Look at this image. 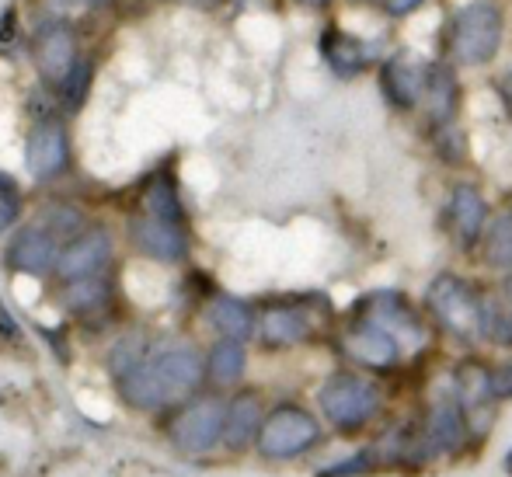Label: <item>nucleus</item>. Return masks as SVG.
Wrapping results in <instances>:
<instances>
[{"instance_id": "nucleus-30", "label": "nucleus", "mask_w": 512, "mask_h": 477, "mask_svg": "<svg viewBox=\"0 0 512 477\" xmlns=\"http://www.w3.org/2000/svg\"><path fill=\"white\" fill-rule=\"evenodd\" d=\"M18 209H21L18 192H4V195H0V234H4V230L11 227L14 220H18Z\"/></svg>"}, {"instance_id": "nucleus-22", "label": "nucleus", "mask_w": 512, "mask_h": 477, "mask_svg": "<svg viewBox=\"0 0 512 477\" xmlns=\"http://www.w3.org/2000/svg\"><path fill=\"white\" fill-rule=\"evenodd\" d=\"M209 321H213L216 328L230 338V342H241V338H248L251 328H255V317H251L248 303L234 300V296H220V300H213V307H209Z\"/></svg>"}, {"instance_id": "nucleus-17", "label": "nucleus", "mask_w": 512, "mask_h": 477, "mask_svg": "<svg viewBox=\"0 0 512 477\" xmlns=\"http://www.w3.org/2000/svg\"><path fill=\"white\" fill-rule=\"evenodd\" d=\"M467 436V415L460 408L457 394L453 397H436L429 408V422H425V443L432 450H460Z\"/></svg>"}, {"instance_id": "nucleus-13", "label": "nucleus", "mask_w": 512, "mask_h": 477, "mask_svg": "<svg viewBox=\"0 0 512 477\" xmlns=\"http://www.w3.org/2000/svg\"><path fill=\"white\" fill-rule=\"evenodd\" d=\"M488 202L485 195H481L478 185H453L450 192V227H453V237H457L460 248H474V244H481V237H485L488 230Z\"/></svg>"}, {"instance_id": "nucleus-36", "label": "nucleus", "mask_w": 512, "mask_h": 477, "mask_svg": "<svg viewBox=\"0 0 512 477\" xmlns=\"http://www.w3.org/2000/svg\"><path fill=\"white\" fill-rule=\"evenodd\" d=\"M63 4H81V7H98V4H108V0H63Z\"/></svg>"}, {"instance_id": "nucleus-16", "label": "nucleus", "mask_w": 512, "mask_h": 477, "mask_svg": "<svg viewBox=\"0 0 512 477\" xmlns=\"http://www.w3.org/2000/svg\"><path fill=\"white\" fill-rule=\"evenodd\" d=\"M133 241L143 255L157 258V262H182L189 241H185V230L178 223H164L154 216H143L133 223Z\"/></svg>"}, {"instance_id": "nucleus-8", "label": "nucleus", "mask_w": 512, "mask_h": 477, "mask_svg": "<svg viewBox=\"0 0 512 477\" xmlns=\"http://www.w3.org/2000/svg\"><path fill=\"white\" fill-rule=\"evenodd\" d=\"M321 56L331 67V74L342 77V81H352V77H363L377 63V46L366 42L363 35H352L345 28L331 25L321 32Z\"/></svg>"}, {"instance_id": "nucleus-29", "label": "nucleus", "mask_w": 512, "mask_h": 477, "mask_svg": "<svg viewBox=\"0 0 512 477\" xmlns=\"http://www.w3.org/2000/svg\"><path fill=\"white\" fill-rule=\"evenodd\" d=\"M377 453H370V450H363V453H356L352 460H345V464H335V467H324L317 477H352V474H366V471H373V464H377Z\"/></svg>"}, {"instance_id": "nucleus-40", "label": "nucleus", "mask_w": 512, "mask_h": 477, "mask_svg": "<svg viewBox=\"0 0 512 477\" xmlns=\"http://www.w3.org/2000/svg\"><path fill=\"white\" fill-rule=\"evenodd\" d=\"M192 4H203V7H209V4H216V0H192Z\"/></svg>"}, {"instance_id": "nucleus-14", "label": "nucleus", "mask_w": 512, "mask_h": 477, "mask_svg": "<svg viewBox=\"0 0 512 477\" xmlns=\"http://www.w3.org/2000/svg\"><path fill=\"white\" fill-rule=\"evenodd\" d=\"M60 237L53 234V230H39V227H28L21 230L18 237H14L11 251H7V262L14 265V269L21 272H35V276H42V272L49 269H60Z\"/></svg>"}, {"instance_id": "nucleus-23", "label": "nucleus", "mask_w": 512, "mask_h": 477, "mask_svg": "<svg viewBox=\"0 0 512 477\" xmlns=\"http://www.w3.org/2000/svg\"><path fill=\"white\" fill-rule=\"evenodd\" d=\"M481 251H485V262L492 269H512V209L488 223L485 237H481Z\"/></svg>"}, {"instance_id": "nucleus-5", "label": "nucleus", "mask_w": 512, "mask_h": 477, "mask_svg": "<svg viewBox=\"0 0 512 477\" xmlns=\"http://www.w3.org/2000/svg\"><path fill=\"white\" fill-rule=\"evenodd\" d=\"M317 432L321 429H317L310 411L297 408V404H283L265 418L262 432H258V450H262V457L290 460L317 443Z\"/></svg>"}, {"instance_id": "nucleus-15", "label": "nucleus", "mask_w": 512, "mask_h": 477, "mask_svg": "<svg viewBox=\"0 0 512 477\" xmlns=\"http://www.w3.org/2000/svg\"><path fill=\"white\" fill-rule=\"evenodd\" d=\"M108 258H112V237H108L105 230H91V234H84L81 241H74L63 251L60 269L56 272H60L67 283H81V279L102 276Z\"/></svg>"}, {"instance_id": "nucleus-39", "label": "nucleus", "mask_w": 512, "mask_h": 477, "mask_svg": "<svg viewBox=\"0 0 512 477\" xmlns=\"http://www.w3.org/2000/svg\"><path fill=\"white\" fill-rule=\"evenodd\" d=\"M352 4H384V0H352Z\"/></svg>"}, {"instance_id": "nucleus-34", "label": "nucleus", "mask_w": 512, "mask_h": 477, "mask_svg": "<svg viewBox=\"0 0 512 477\" xmlns=\"http://www.w3.org/2000/svg\"><path fill=\"white\" fill-rule=\"evenodd\" d=\"M499 95H502V108H506V115L512 119V70L499 81Z\"/></svg>"}, {"instance_id": "nucleus-41", "label": "nucleus", "mask_w": 512, "mask_h": 477, "mask_svg": "<svg viewBox=\"0 0 512 477\" xmlns=\"http://www.w3.org/2000/svg\"><path fill=\"white\" fill-rule=\"evenodd\" d=\"M506 471L512 474V450H509V457H506Z\"/></svg>"}, {"instance_id": "nucleus-25", "label": "nucleus", "mask_w": 512, "mask_h": 477, "mask_svg": "<svg viewBox=\"0 0 512 477\" xmlns=\"http://www.w3.org/2000/svg\"><path fill=\"white\" fill-rule=\"evenodd\" d=\"M241 373H244L241 342H230V338H223V342L213 349V356H209V377H213L216 383H234Z\"/></svg>"}, {"instance_id": "nucleus-11", "label": "nucleus", "mask_w": 512, "mask_h": 477, "mask_svg": "<svg viewBox=\"0 0 512 477\" xmlns=\"http://www.w3.org/2000/svg\"><path fill=\"white\" fill-rule=\"evenodd\" d=\"M67 157H70V147H67V133H63L60 122H39V126L28 133L25 161H28L32 178H39V182L56 178L67 168Z\"/></svg>"}, {"instance_id": "nucleus-24", "label": "nucleus", "mask_w": 512, "mask_h": 477, "mask_svg": "<svg viewBox=\"0 0 512 477\" xmlns=\"http://www.w3.org/2000/svg\"><path fill=\"white\" fill-rule=\"evenodd\" d=\"M143 202H147V216L182 227V202H178V192H175V185H171V178H157Z\"/></svg>"}, {"instance_id": "nucleus-19", "label": "nucleus", "mask_w": 512, "mask_h": 477, "mask_svg": "<svg viewBox=\"0 0 512 477\" xmlns=\"http://www.w3.org/2000/svg\"><path fill=\"white\" fill-rule=\"evenodd\" d=\"M310 335V314L304 307H272L262 317V338L269 345H297Z\"/></svg>"}, {"instance_id": "nucleus-26", "label": "nucleus", "mask_w": 512, "mask_h": 477, "mask_svg": "<svg viewBox=\"0 0 512 477\" xmlns=\"http://www.w3.org/2000/svg\"><path fill=\"white\" fill-rule=\"evenodd\" d=\"M91 81H95V63L77 60V67L70 70V77L60 84V88H63V105H67L70 112H77V108L84 105V98H88V91H91Z\"/></svg>"}, {"instance_id": "nucleus-37", "label": "nucleus", "mask_w": 512, "mask_h": 477, "mask_svg": "<svg viewBox=\"0 0 512 477\" xmlns=\"http://www.w3.org/2000/svg\"><path fill=\"white\" fill-rule=\"evenodd\" d=\"M300 4H307V7H324V4H331V0H300Z\"/></svg>"}, {"instance_id": "nucleus-18", "label": "nucleus", "mask_w": 512, "mask_h": 477, "mask_svg": "<svg viewBox=\"0 0 512 477\" xmlns=\"http://www.w3.org/2000/svg\"><path fill=\"white\" fill-rule=\"evenodd\" d=\"M39 67L49 81L63 84L70 77V70L77 67V39L70 28H49L39 42Z\"/></svg>"}, {"instance_id": "nucleus-2", "label": "nucleus", "mask_w": 512, "mask_h": 477, "mask_svg": "<svg viewBox=\"0 0 512 477\" xmlns=\"http://www.w3.org/2000/svg\"><path fill=\"white\" fill-rule=\"evenodd\" d=\"M203 383V359L196 349H168L143 363L133 377L122 380V390L140 408H157V404H175L189 397Z\"/></svg>"}, {"instance_id": "nucleus-31", "label": "nucleus", "mask_w": 512, "mask_h": 477, "mask_svg": "<svg viewBox=\"0 0 512 477\" xmlns=\"http://www.w3.org/2000/svg\"><path fill=\"white\" fill-rule=\"evenodd\" d=\"M429 0H384V11L391 14V18H408V14H415L418 7H425Z\"/></svg>"}, {"instance_id": "nucleus-10", "label": "nucleus", "mask_w": 512, "mask_h": 477, "mask_svg": "<svg viewBox=\"0 0 512 477\" xmlns=\"http://www.w3.org/2000/svg\"><path fill=\"white\" fill-rule=\"evenodd\" d=\"M380 95L398 112H415L422 108L425 95V63L408 60L405 53H394L380 67Z\"/></svg>"}, {"instance_id": "nucleus-28", "label": "nucleus", "mask_w": 512, "mask_h": 477, "mask_svg": "<svg viewBox=\"0 0 512 477\" xmlns=\"http://www.w3.org/2000/svg\"><path fill=\"white\" fill-rule=\"evenodd\" d=\"M432 143H436V150L443 154L446 164H460V161H464V136H460L453 126L432 133Z\"/></svg>"}, {"instance_id": "nucleus-21", "label": "nucleus", "mask_w": 512, "mask_h": 477, "mask_svg": "<svg viewBox=\"0 0 512 477\" xmlns=\"http://www.w3.org/2000/svg\"><path fill=\"white\" fill-rule=\"evenodd\" d=\"M495 397L492 390V373L481 363H464L457 370V401L464 408V415H474L481 404H488Z\"/></svg>"}, {"instance_id": "nucleus-4", "label": "nucleus", "mask_w": 512, "mask_h": 477, "mask_svg": "<svg viewBox=\"0 0 512 477\" xmlns=\"http://www.w3.org/2000/svg\"><path fill=\"white\" fill-rule=\"evenodd\" d=\"M321 411L335 429H359L380 411V390L356 373H338L321 387Z\"/></svg>"}, {"instance_id": "nucleus-38", "label": "nucleus", "mask_w": 512, "mask_h": 477, "mask_svg": "<svg viewBox=\"0 0 512 477\" xmlns=\"http://www.w3.org/2000/svg\"><path fill=\"white\" fill-rule=\"evenodd\" d=\"M506 303H509V314H512V276H509V283H506Z\"/></svg>"}, {"instance_id": "nucleus-1", "label": "nucleus", "mask_w": 512, "mask_h": 477, "mask_svg": "<svg viewBox=\"0 0 512 477\" xmlns=\"http://www.w3.org/2000/svg\"><path fill=\"white\" fill-rule=\"evenodd\" d=\"M506 39V14L495 0H467L443 28V53L453 67H488Z\"/></svg>"}, {"instance_id": "nucleus-6", "label": "nucleus", "mask_w": 512, "mask_h": 477, "mask_svg": "<svg viewBox=\"0 0 512 477\" xmlns=\"http://www.w3.org/2000/svg\"><path fill=\"white\" fill-rule=\"evenodd\" d=\"M359 310H363V314H359L363 321H370V324H377L380 331H387L401 349H422L425 338H429L422 317L411 310V303L401 293L380 289V293L366 296Z\"/></svg>"}, {"instance_id": "nucleus-9", "label": "nucleus", "mask_w": 512, "mask_h": 477, "mask_svg": "<svg viewBox=\"0 0 512 477\" xmlns=\"http://www.w3.org/2000/svg\"><path fill=\"white\" fill-rule=\"evenodd\" d=\"M227 432V408L220 401H199L185 408L175 422V443L185 453H206Z\"/></svg>"}, {"instance_id": "nucleus-3", "label": "nucleus", "mask_w": 512, "mask_h": 477, "mask_svg": "<svg viewBox=\"0 0 512 477\" xmlns=\"http://www.w3.org/2000/svg\"><path fill=\"white\" fill-rule=\"evenodd\" d=\"M425 307L450 335L464 338V342L488 338V300L478 293V286L453 276V272L432 279L429 293H425Z\"/></svg>"}, {"instance_id": "nucleus-20", "label": "nucleus", "mask_w": 512, "mask_h": 477, "mask_svg": "<svg viewBox=\"0 0 512 477\" xmlns=\"http://www.w3.org/2000/svg\"><path fill=\"white\" fill-rule=\"evenodd\" d=\"M262 425L265 422H262V404H258V397L241 394L227 408V432H223V439H227L230 450H244V446L262 432Z\"/></svg>"}, {"instance_id": "nucleus-12", "label": "nucleus", "mask_w": 512, "mask_h": 477, "mask_svg": "<svg viewBox=\"0 0 512 477\" xmlns=\"http://www.w3.org/2000/svg\"><path fill=\"white\" fill-rule=\"evenodd\" d=\"M342 345L359 366H366V370H391L401 359V345L394 342L387 331H380L377 324L363 321V317L345 331Z\"/></svg>"}, {"instance_id": "nucleus-7", "label": "nucleus", "mask_w": 512, "mask_h": 477, "mask_svg": "<svg viewBox=\"0 0 512 477\" xmlns=\"http://www.w3.org/2000/svg\"><path fill=\"white\" fill-rule=\"evenodd\" d=\"M422 112H425V122H429L432 133H439V129H450L453 122H457L460 81H457V70H453V63H446V60L425 63Z\"/></svg>"}, {"instance_id": "nucleus-35", "label": "nucleus", "mask_w": 512, "mask_h": 477, "mask_svg": "<svg viewBox=\"0 0 512 477\" xmlns=\"http://www.w3.org/2000/svg\"><path fill=\"white\" fill-rule=\"evenodd\" d=\"M4 192H14V182L4 175V171H0V195H4Z\"/></svg>"}, {"instance_id": "nucleus-32", "label": "nucleus", "mask_w": 512, "mask_h": 477, "mask_svg": "<svg viewBox=\"0 0 512 477\" xmlns=\"http://www.w3.org/2000/svg\"><path fill=\"white\" fill-rule=\"evenodd\" d=\"M492 390H495V397H512V363L506 370L492 373Z\"/></svg>"}, {"instance_id": "nucleus-27", "label": "nucleus", "mask_w": 512, "mask_h": 477, "mask_svg": "<svg viewBox=\"0 0 512 477\" xmlns=\"http://www.w3.org/2000/svg\"><path fill=\"white\" fill-rule=\"evenodd\" d=\"M105 296H108V283L102 276H95V279H81V283H70L67 300L77 310H91L98 303H105Z\"/></svg>"}, {"instance_id": "nucleus-33", "label": "nucleus", "mask_w": 512, "mask_h": 477, "mask_svg": "<svg viewBox=\"0 0 512 477\" xmlns=\"http://www.w3.org/2000/svg\"><path fill=\"white\" fill-rule=\"evenodd\" d=\"M0 335H4V338H18V335H21V331H18V324H14V317L7 314V307H4V303H0Z\"/></svg>"}]
</instances>
